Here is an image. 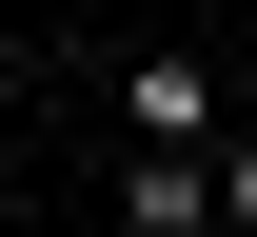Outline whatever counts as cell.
<instances>
[{
    "label": "cell",
    "mask_w": 257,
    "mask_h": 237,
    "mask_svg": "<svg viewBox=\"0 0 257 237\" xmlns=\"http://www.w3.org/2000/svg\"><path fill=\"white\" fill-rule=\"evenodd\" d=\"M218 217H237V237H257V138H218Z\"/></svg>",
    "instance_id": "7a4b0ae2"
},
{
    "label": "cell",
    "mask_w": 257,
    "mask_h": 237,
    "mask_svg": "<svg viewBox=\"0 0 257 237\" xmlns=\"http://www.w3.org/2000/svg\"><path fill=\"white\" fill-rule=\"evenodd\" d=\"M119 138H237V119H218V60H178V40L119 60Z\"/></svg>",
    "instance_id": "6da1fadb"
}]
</instances>
